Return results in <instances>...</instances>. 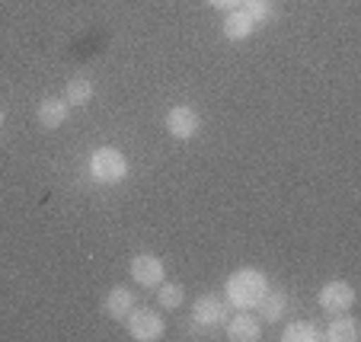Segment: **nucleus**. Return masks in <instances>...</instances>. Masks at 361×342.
<instances>
[{
  "mask_svg": "<svg viewBox=\"0 0 361 342\" xmlns=\"http://www.w3.org/2000/svg\"><path fill=\"white\" fill-rule=\"evenodd\" d=\"M93 99V83L87 77H71L64 87V103L68 106H87Z\"/></svg>",
  "mask_w": 361,
  "mask_h": 342,
  "instance_id": "nucleus-14",
  "label": "nucleus"
},
{
  "mask_svg": "<svg viewBox=\"0 0 361 342\" xmlns=\"http://www.w3.org/2000/svg\"><path fill=\"white\" fill-rule=\"evenodd\" d=\"M128 333H131V339H137V342H157V339H164L166 323L157 310L137 307L135 304V310L128 314Z\"/></svg>",
  "mask_w": 361,
  "mask_h": 342,
  "instance_id": "nucleus-4",
  "label": "nucleus"
},
{
  "mask_svg": "<svg viewBox=\"0 0 361 342\" xmlns=\"http://www.w3.org/2000/svg\"><path fill=\"white\" fill-rule=\"evenodd\" d=\"M208 4H212V7H218V10H224V13H227V10H237L240 4H243V0H208Z\"/></svg>",
  "mask_w": 361,
  "mask_h": 342,
  "instance_id": "nucleus-18",
  "label": "nucleus"
},
{
  "mask_svg": "<svg viewBox=\"0 0 361 342\" xmlns=\"http://www.w3.org/2000/svg\"><path fill=\"white\" fill-rule=\"evenodd\" d=\"M0 125H4V112H0Z\"/></svg>",
  "mask_w": 361,
  "mask_h": 342,
  "instance_id": "nucleus-19",
  "label": "nucleus"
},
{
  "mask_svg": "<svg viewBox=\"0 0 361 342\" xmlns=\"http://www.w3.org/2000/svg\"><path fill=\"white\" fill-rule=\"evenodd\" d=\"M164 262L157 259L154 253H137L131 259V279L137 281L141 288H157L164 281Z\"/></svg>",
  "mask_w": 361,
  "mask_h": 342,
  "instance_id": "nucleus-7",
  "label": "nucleus"
},
{
  "mask_svg": "<svg viewBox=\"0 0 361 342\" xmlns=\"http://www.w3.org/2000/svg\"><path fill=\"white\" fill-rule=\"evenodd\" d=\"M135 291L131 288H125V285H118V288H112L109 295H106V301H102V310L112 317V320H128V314L135 310Z\"/></svg>",
  "mask_w": 361,
  "mask_h": 342,
  "instance_id": "nucleus-10",
  "label": "nucleus"
},
{
  "mask_svg": "<svg viewBox=\"0 0 361 342\" xmlns=\"http://www.w3.org/2000/svg\"><path fill=\"white\" fill-rule=\"evenodd\" d=\"M90 173H93L96 183L116 185L128 176V157L118 147H96L93 157H90Z\"/></svg>",
  "mask_w": 361,
  "mask_h": 342,
  "instance_id": "nucleus-2",
  "label": "nucleus"
},
{
  "mask_svg": "<svg viewBox=\"0 0 361 342\" xmlns=\"http://www.w3.org/2000/svg\"><path fill=\"white\" fill-rule=\"evenodd\" d=\"M266 288H269V279L259 269H237L227 279V301H231V307L250 310L259 304V298L266 295Z\"/></svg>",
  "mask_w": 361,
  "mask_h": 342,
  "instance_id": "nucleus-1",
  "label": "nucleus"
},
{
  "mask_svg": "<svg viewBox=\"0 0 361 342\" xmlns=\"http://www.w3.org/2000/svg\"><path fill=\"white\" fill-rule=\"evenodd\" d=\"M221 32H224L227 42H246L252 32H256V26H252V20L243 13V10H227L224 16V26H221Z\"/></svg>",
  "mask_w": 361,
  "mask_h": 342,
  "instance_id": "nucleus-12",
  "label": "nucleus"
},
{
  "mask_svg": "<svg viewBox=\"0 0 361 342\" xmlns=\"http://www.w3.org/2000/svg\"><path fill=\"white\" fill-rule=\"evenodd\" d=\"M68 116H71V106L64 103V99H58V96H45L39 103V112H35V118H39V125L45 131L61 128V125L68 122Z\"/></svg>",
  "mask_w": 361,
  "mask_h": 342,
  "instance_id": "nucleus-9",
  "label": "nucleus"
},
{
  "mask_svg": "<svg viewBox=\"0 0 361 342\" xmlns=\"http://www.w3.org/2000/svg\"><path fill=\"white\" fill-rule=\"evenodd\" d=\"M198 128H202V118H198V112L192 109V106H173V109L166 112V131H170L176 141L195 138Z\"/></svg>",
  "mask_w": 361,
  "mask_h": 342,
  "instance_id": "nucleus-6",
  "label": "nucleus"
},
{
  "mask_svg": "<svg viewBox=\"0 0 361 342\" xmlns=\"http://www.w3.org/2000/svg\"><path fill=\"white\" fill-rule=\"evenodd\" d=\"M227 317H231V301L218 295H202L192 307V329H214L224 326Z\"/></svg>",
  "mask_w": 361,
  "mask_h": 342,
  "instance_id": "nucleus-3",
  "label": "nucleus"
},
{
  "mask_svg": "<svg viewBox=\"0 0 361 342\" xmlns=\"http://www.w3.org/2000/svg\"><path fill=\"white\" fill-rule=\"evenodd\" d=\"M323 339H329V342H358L361 339V326H358V320L345 310V314L333 317V323L326 326Z\"/></svg>",
  "mask_w": 361,
  "mask_h": 342,
  "instance_id": "nucleus-11",
  "label": "nucleus"
},
{
  "mask_svg": "<svg viewBox=\"0 0 361 342\" xmlns=\"http://www.w3.org/2000/svg\"><path fill=\"white\" fill-rule=\"evenodd\" d=\"M281 339L285 342H314V339H320V329H317V323H310V320H294L285 326Z\"/></svg>",
  "mask_w": 361,
  "mask_h": 342,
  "instance_id": "nucleus-16",
  "label": "nucleus"
},
{
  "mask_svg": "<svg viewBox=\"0 0 361 342\" xmlns=\"http://www.w3.org/2000/svg\"><path fill=\"white\" fill-rule=\"evenodd\" d=\"M227 339H233V342H256L259 339V317L256 314H250V310H240V314H233V317H227Z\"/></svg>",
  "mask_w": 361,
  "mask_h": 342,
  "instance_id": "nucleus-8",
  "label": "nucleus"
},
{
  "mask_svg": "<svg viewBox=\"0 0 361 342\" xmlns=\"http://www.w3.org/2000/svg\"><path fill=\"white\" fill-rule=\"evenodd\" d=\"M185 301V291L183 285H173V281H160L157 285V304L164 310H179Z\"/></svg>",
  "mask_w": 361,
  "mask_h": 342,
  "instance_id": "nucleus-17",
  "label": "nucleus"
},
{
  "mask_svg": "<svg viewBox=\"0 0 361 342\" xmlns=\"http://www.w3.org/2000/svg\"><path fill=\"white\" fill-rule=\"evenodd\" d=\"M320 307L326 310L329 317L352 310L355 307V288L348 285V281H339V279L326 281V285H323V291H320Z\"/></svg>",
  "mask_w": 361,
  "mask_h": 342,
  "instance_id": "nucleus-5",
  "label": "nucleus"
},
{
  "mask_svg": "<svg viewBox=\"0 0 361 342\" xmlns=\"http://www.w3.org/2000/svg\"><path fill=\"white\" fill-rule=\"evenodd\" d=\"M259 320H266V323H279L281 317H285V310H288V298H285V291H275V288H266V295L259 298Z\"/></svg>",
  "mask_w": 361,
  "mask_h": 342,
  "instance_id": "nucleus-13",
  "label": "nucleus"
},
{
  "mask_svg": "<svg viewBox=\"0 0 361 342\" xmlns=\"http://www.w3.org/2000/svg\"><path fill=\"white\" fill-rule=\"evenodd\" d=\"M240 10L252 20V26H266V23L275 20V4L272 0H243Z\"/></svg>",
  "mask_w": 361,
  "mask_h": 342,
  "instance_id": "nucleus-15",
  "label": "nucleus"
}]
</instances>
